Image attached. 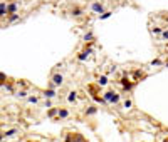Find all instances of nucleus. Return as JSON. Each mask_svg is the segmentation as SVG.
I'll return each mask as SVG.
<instances>
[{"label":"nucleus","instance_id":"aec40b11","mask_svg":"<svg viewBox=\"0 0 168 142\" xmlns=\"http://www.w3.org/2000/svg\"><path fill=\"white\" fill-rule=\"evenodd\" d=\"M123 107H124V109H129V107H131V100H124Z\"/></svg>","mask_w":168,"mask_h":142},{"label":"nucleus","instance_id":"f03ea898","mask_svg":"<svg viewBox=\"0 0 168 142\" xmlns=\"http://www.w3.org/2000/svg\"><path fill=\"white\" fill-rule=\"evenodd\" d=\"M91 10L101 15V13H104V5L101 2H94V3H91Z\"/></svg>","mask_w":168,"mask_h":142},{"label":"nucleus","instance_id":"f257e3e1","mask_svg":"<svg viewBox=\"0 0 168 142\" xmlns=\"http://www.w3.org/2000/svg\"><path fill=\"white\" fill-rule=\"evenodd\" d=\"M104 99L108 104H118L119 102V95L114 92H104Z\"/></svg>","mask_w":168,"mask_h":142},{"label":"nucleus","instance_id":"a211bd4d","mask_svg":"<svg viewBox=\"0 0 168 142\" xmlns=\"http://www.w3.org/2000/svg\"><path fill=\"white\" fill-rule=\"evenodd\" d=\"M151 65H161V60H160V59H155V60H151Z\"/></svg>","mask_w":168,"mask_h":142},{"label":"nucleus","instance_id":"ddd939ff","mask_svg":"<svg viewBox=\"0 0 168 142\" xmlns=\"http://www.w3.org/2000/svg\"><path fill=\"white\" fill-rule=\"evenodd\" d=\"M72 15L79 17V15H82V10H81V9H78V7H76V9H72Z\"/></svg>","mask_w":168,"mask_h":142},{"label":"nucleus","instance_id":"1a4fd4ad","mask_svg":"<svg viewBox=\"0 0 168 142\" xmlns=\"http://www.w3.org/2000/svg\"><path fill=\"white\" fill-rule=\"evenodd\" d=\"M76 99H78V94H76V92H69V95H67V100H69V102H74Z\"/></svg>","mask_w":168,"mask_h":142},{"label":"nucleus","instance_id":"f8f14e48","mask_svg":"<svg viewBox=\"0 0 168 142\" xmlns=\"http://www.w3.org/2000/svg\"><path fill=\"white\" fill-rule=\"evenodd\" d=\"M111 13H113V12H104V13H101V15H99V19H101V20H106V19H109V17H111Z\"/></svg>","mask_w":168,"mask_h":142},{"label":"nucleus","instance_id":"6ab92c4d","mask_svg":"<svg viewBox=\"0 0 168 142\" xmlns=\"http://www.w3.org/2000/svg\"><path fill=\"white\" fill-rule=\"evenodd\" d=\"M17 97H27V92L25 90H20V92H17Z\"/></svg>","mask_w":168,"mask_h":142},{"label":"nucleus","instance_id":"0eeeda50","mask_svg":"<svg viewBox=\"0 0 168 142\" xmlns=\"http://www.w3.org/2000/svg\"><path fill=\"white\" fill-rule=\"evenodd\" d=\"M89 54H91V48H88V50H84V52H81L79 55H78V59H79V60H86Z\"/></svg>","mask_w":168,"mask_h":142},{"label":"nucleus","instance_id":"6e6552de","mask_svg":"<svg viewBox=\"0 0 168 142\" xmlns=\"http://www.w3.org/2000/svg\"><path fill=\"white\" fill-rule=\"evenodd\" d=\"M57 115H59L61 119H66V117L69 115V112H67V109H59V114H57Z\"/></svg>","mask_w":168,"mask_h":142},{"label":"nucleus","instance_id":"9d476101","mask_svg":"<svg viewBox=\"0 0 168 142\" xmlns=\"http://www.w3.org/2000/svg\"><path fill=\"white\" fill-rule=\"evenodd\" d=\"M44 95H46V97H56V90H52V89H49V90H46V92H44Z\"/></svg>","mask_w":168,"mask_h":142},{"label":"nucleus","instance_id":"dca6fc26","mask_svg":"<svg viewBox=\"0 0 168 142\" xmlns=\"http://www.w3.org/2000/svg\"><path fill=\"white\" fill-rule=\"evenodd\" d=\"M27 100H29L30 104H37V102H39V99H37V97H32V95L27 97Z\"/></svg>","mask_w":168,"mask_h":142},{"label":"nucleus","instance_id":"20e7f679","mask_svg":"<svg viewBox=\"0 0 168 142\" xmlns=\"http://www.w3.org/2000/svg\"><path fill=\"white\" fill-rule=\"evenodd\" d=\"M5 15H9V7L5 2H2L0 3V17H5Z\"/></svg>","mask_w":168,"mask_h":142},{"label":"nucleus","instance_id":"5701e85b","mask_svg":"<svg viewBox=\"0 0 168 142\" xmlns=\"http://www.w3.org/2000/svg\"><path fill=\"white\" fill-rule=\"evenodd\" d=\"M56 114H59V110H56V109H50L49 110V115H56Z\"/></svg>","mask_w":168,"mask_h":142},{"label":"nucleus","instance_id":"a878e982","mask_svg":"<svg viewBox=\"0 0 168 142\" xmlns=\"http://www.w3.org/2000/svg\"><path fill=\"white\" fill-rule=\"evenodd\" d=\"M165 142H168V139H167V141H165Z\"/></svg>","mask_w":168,"mask_h":142},{"label":"nucleus","instance_id":"39448f33","mask_svg":"<svg viewBox=\"0 0 168 142\" xmlns=\"http://www.w3.org/2000/svg\"><path fill=\"white\" fill-rule=\"evenodd\" d=\"M17 10H19V3H17V2L10 3V5H9V15H12V13H17Z\"/></svg>","mask_w":168,"mask_h":142},{"label":"nucleus","instance_id":"4be33fe9","mask_svg":"<svg viewBox=\"0 0 168 142\" xmlns=\"http://www.w3.org/2000/svg\"><path fill=\"white\" fill-rule=\"evenodd\" d=\"M96 112V107H89L88 110H86V114H94Z\"/></svg>","mask_w":168,"mask_h":142},{"label":"nucleus","instance_id":"9b49d317","mask_svg":"<svg viewBox=\"0 0 168 142\" xmlns=\"http://www.w3.org/2000/svg\"><path fill=\"white\" fill-rule=\"evenodd\" d=\"M98 84H99V85H106V84H108V77H106V75H103V77H99V80H98Z\"/></svg>","mask_w":168,"mask_h":142},{"label":"nucleus","instance_id":"b1692460","mask_svg":"<svg viewBox=\"0 0 168 142\" xmlns=\"http://www.w3.org/2000/svg\"><path fill=\"white\" fill-rule=\"evenodd\" d=\"M153 34H163V30L161 28H153Z\"/></svg>","mask_w":168,"mask_h":142},{"label":"nucleus","instance_id":"393cba45","mask_svg":"<svg viewBox=\"0 0 168 142\" xmlns=\"http://www.w3.org/2000/svg\"><path fill=\"white\" fill-rule=\"evenodd\" d=\"M165 19H167V22H168V15H167V17H165Z\"/></svg>","mask_w":168,"mask_h":142},{"label":"nucleus","instance_id":"2eb2a0df","mask_svg":"<svg viewBox=\"0 0 168 142\" xmlns=\"http://www.w3.org/2000/svg\"><path fill=\"white\" fill-rule=\"evenodd\" d=\"M17 134V131L15 129H10V131H7V132L3 134V135H7V137H12V135H15Z\"/></svg>","mask_w":168,"mask_h":142},{"label":"nucleus","instance_id":"7ed1b4c3","mask_svg":"<svg viewBox=\"0 0 168 142\" xmlns=\"http://www.w3.org/2000/svg\"><path fill=\"white\" fill-rule=\"evenodd\" d=\"M62 82H64V77L61 74H54L52 75V85H62Z\"/></svg>","mask_w":168,"mask_h":142},{"label":"nucleus","instance_id":"412c9836","mask_svg":"<svg viewBox=\"0 0 168 142\" xmlns=\"http://www.w3.org/2000/svg\"><path fill=\"white\" fill-rule=\"evenodd\" d=\"M161 37H163V40H168V28H167V30H163V34H161Z\"/></svg>","mask_w":168,"mask_h":142},{"label":"nucleus","instance_id":"f3484780","mask_svg":"<svg viewBox=\"0 0 168 142\" xmlns=\"http://www.w3.org/2000/svg\"><path fill=\"white\" fill-rule=\"evenodd\" d=\"M84 40H86V42H91V40H93V34H91V32L86 34V35H84Z\"/></svg>","mask_w":168,"mask_h":142},{"label":"nucleus","instance_id":"4468645a","mask_svg":"<svg viewBox=\"0 0 168 142\" xmlns=\"http://www.w3.org/2000/svg\"><path fill=\"white\" fill-rule=\"evenodd\" d=\"M15 20H19V13H12L9 17V22L12 24V22H15Z\"/></svg>","mask_w":168,"mask_h":142},{"label":"nucleus","instance_id":"423d86ee","mask_svg":"<svg viewBox=\"0 0 168 142\" xmlns=\"http://www.w3.org/2000/svg\"><path fill=\"white\" fill-rule=\"evenodd\" d=\"M121 85H123V89H124V90H131V87H133V84L128 82L126 79H121Z\"/></svg>","mask_w":168,"mask_h":142}]
</instances>
